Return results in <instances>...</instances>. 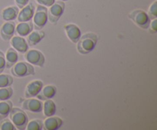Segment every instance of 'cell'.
I'll return each mask as SVG.
<instances>
[{"label":"cell","instance_id":"cell-1","mask_svg":"<svg viewBox=\"0 0 157 130\" xmlns=\"http://www.w3.org/2000/svg\"><path fill=\"white\" fill-rule=\"evenodd\" d=\"M98 36L96 34L88 32L81 36L77 42V50L81 54H87L90 53L98 44Z\"/></svg>","mask_w":157,"mask_h":130},{"label":"cell","instance_id":"cell-2","mask_svg":"<svg viewBox=\"0 0 157 130\" xmlns=\"http://www.w3.org/2000/svg\"><path fill=\"white\" fill-rule=\"evenodd\" d=\"M9 116H10V120L12 121L17 129H25L26 125L29 122V117L22 110L18 107H15V108L12 107Z\"/></svg>","mask_w":157,"mask_h":130},{"label":"cell","instance_id":"cell-3","mask_svg":"<svg viewBox=\"0 0 157 130\" xmlns=\"http://www.w3.org/2000/svg\"><path fill=\"white\" fill-rule=\"evenodd\" d=\"M129 18L133 21L138 27L143 29H148L150 23V18L148 14L142 9L132 11L128 15Z\"/></svg>","mask_w":157,"mask_h":130},{"label":"cell","instance_id":"cell-4","mask_svg":"<svg viewBox=\"0 0 157 130\" xmlns=\"http://www.w3.org/2000/svg\"><path fill=\"white\" fill-rule=\"evenodd\" d=\"M11 73L16 77L21 78L30 76V75H35V72L33 65L29 64V62L21 61V62L16 63L12 66L11 69Z\"/></svg>","mask_w":157,"mask_h":130},{"label":"cell","instance_id":"cell-5","mask_svg":"<svg viewBox=\"0 0 157 130\" xmlns=\"http://www.w3.org/2000/svg\"><path fill=\"white\" fill-rule=\"evenodd\" d=\"M48 9L45 6L38 5L33 15V27L36 30H41L47 24Z\"/></svg>","mask_w":157,"mask_h":130},{"label":"cell","instance_id":"cell-6","mask_svg":"<svg viewBox=\"0 0 157 130\" xmlns=\"http://www.w3.org/2000/svg\"><path fill=\"white\" fill-rule=\"evenodd\" d=\"M65 9V4L64 2L58 1L50 6L48 10V18L52 24H57L58 20L62 16Z\"/></svg>","mask_w":157,"mask_h":130},{"label":"cell","instance_id":"cell-7","mask_svg":"<svg viewBox=\"0 0 157 130\" xmlns=\"http://www.w3.org/2000/svg\"><path fill=\"white\" fill-rule=\"evenodd\" d=\"M25 58L32 65L40 67H42L45 62V58L44 54L40 50H35V49L28 50L25 53Z\"/></svg>","mask_w":157,"mask_h":130},{"label":"cell","instance_id":"cell-8","mask_svg":"<svg viewBox=\"0 0 157 130\" xmlns=\"http://www.w3.org/2000/svg\"><path fill=\"white\" fill-rule=\"evenodd\" d=\"M22 108L25 110L30 112L32 113H39L42 112L43 103L38 99L27 98L22 103Z\"/></svg>","mask_w":157,"mask_h":130},{"label":"cell","instance_id":"cell-9","mask_svg":"<svg viewBox=\"0 0 157 130\" xmlns=\"http://www.w3.org/2000/svg\"><path fill=\"white\" fill-rule=\"evenodd\" d=\"M43 84L42 81L39 80H35L32 81L26 86L25 90V96L26 98H32L37 96V95L40 93L42 89Z\"/></svg>","mask_w":157,"mask_h":130},{"label":"cell","instance_id":"cell-10","mask_svg":"<svg viewBox=\"0 0 157 130\" xmlns=\"http://www.w3.org/2000/svg\"><path fill=\"white\" fill-rule=\"evenodd\" d=\"M35 6L33 3H28L25 6L21 9V10L18 12L17 20L19 22H25V21H29L33 18L34 13H35Z\"/></svg>","mask_w":157,"mask_h":130},{"label":"cell","instance_id":"cell-11","mask_svg":"<svg viewBox=\"0 0 157 130\" xmlns=\"http://www.w3.org/2000/svg\"><path fill=\"white\" fill-rule=\"evenodd\" d=\"M67 37L71 42L77 44L81 36V31L78 25L75 24H67L64 26Z\"/></svg>","mask_w":157,"mask_h":130},{"label":"cell","instance_id":"cell-12","mask_svg":"<svg viewBox=\"0 0 157 130\" xmlns=\"http://www.w3.org/2000/svg\"><path fill=\"white\" fill-rule=\"evenodd\" d=\"M15 32V24L12 21H6L2 25L0 29V35L4 41H9Z\"/></svg>","mask_w":157,"mask_h":130},{"label":"cell","instance_id":"cell-13","mask_svg":"<svg viewBox=\"0 0 157 130\" xmlns=\"http://www.w3.org/2000/svg\"><path fill=\"white\" fill-rule=\"evenodd\" d=\"M11 45L18 53L25 54L29 50V44L27 41L21 36L12 37L10 39Z\"/></svg>","mask_w":157,"mask_h":130},{"label":"cell","instance_id":"cell-14","mask_svg":"<svg viewBox=\"0 0 157 130\" xmlns=\"http://www.w3.org/2000/svg\"><path fill=\"white\" fill-rule=\"evenodd\" d=\"M43 125L47 130H58L62 126L63 119L58 116H49L44 120Z\"/></svg>","mask_w":157,"mask_h":130},{"label":"cell","instance_id":"cell-15","mask_svg":"<svg viewBox=\"0 0 157 130\" xmlns=\"http://www.w3.org/2000/svg\"><path fill=\"white\" fill-rule=\"evenodd\" d=\"M56 87L53 85H48L44 87V88L42 87L40 93L37 95V97L41 101H44L46 100V99H52L56 95Z\"/></svg>","mask_w":157,"mask_h":130},{"label":"cell","instance_id":"cell-16","mask_svg":"<svg viewBox=\"0 0 157 130\" xmlns=\"http://www.w3.org/2000/svg\"><path fill=\"white\" fill-rule=\"evenodd\" d=\"M33 23L29 21H25V22H20L17 24L15 28V32L18 36L25 37L28 36L31 32L33 31Z\"/></svg>","mask_w":157,"mask_h":130},{"label":"cell","instance_id":"cell-17","mask_svg":"<svg viewBox=\"0 0 157 130\" xmlns=\"http://www.w3.org/2000/svg\"><path fill=\"white\" fill-rule=\"evenodd\" d=\"M45 36V33L41 30H37L35 32H32L27 38V43L29 46L30 47H33V46L36 45L38 43L41 42L42 41L43 38Z\"/></svg>","mask_w":157,"mask_h":130},{"label":"cell","instance_id":"cell-18","mask_svg":"<svg viewBox=\"0 0 157 130\" xmlns=\"http://www.w3.org/2000/svg\"><path fill=\"white\" fill-rule=\"evenodd\" d=\"M18 12H19V10H18V7H16V6H9V7L3 9L1 13V17L2 20L6 21H13V20L16 19Z\"/></svg>","mask_w":157,"mask_h":130},{"label":"cell","instance_id":"cell-19","mask_svg":"<svg viewBox=\"0 0 157 130\" xmlns=\"http://www.w3.org/2000/svg\"><path fill=\"white\" fill-rule=\"evenodd\" d=\"M5 58H6V67L10 68L17 63L18 60V55L13 47H10L8 49Z\"/></svg>","mask_w":157,"mask_h":130},{"label":"cell","instance_id":"cell-20","mask_svg":"<svg viewBox=\"0 0 157 130\" xmlns=\"http://www.w3.org/2000/svg\"><path fill=\"white\" fill-rule=\"evenodd\" d=\"M12 107H13L12 102L9 99L0 101V121L3 120L9 116Z\"/></svg>","mask_w":157,"mask_h":130},{"label":"cell","instance_id":"cell-21","mask_svg":"<svg viewBox=\"0 0 157 130\" xmlns=\"http://www.w3.org/2000/svg\"><path fill=\"white\" fill-rule=\"evenodd\" d=\"M43 104L42 110L44 111V115L46 117L52 116L56 113V105L55 102L52 99H46Z\"/></svg>","mask_w":157,"mask_h":130},{"label":"cell","instance_id":"cell-22","mask_svg":"<svg viewBox=\"0 0 157 130\" xmlns=\"http://www.w3.org/2000/svg\"><path fill=\"white\" fill-rule=\"evenodd\" d=\"M13 95V89L11 87L0 88V101L8 100Z\"/></svg>","mask_w":157,"mask_h":130},{"label":"cell","instance_id":"cell-23","mask_svg":"<svg viewBox=\"0 0 157 130\" xmlns=\"http://www.w3.org/2000/svg\"><path fill=\"white\" fill-rule=\"evenodd\" d=\"M43 122L41 119H33L28 122L26 125L27 130H41L43 128Z\"/></svg>","mask_w":157,"mask_h":130},{"label":"cell","instance_id":"cell-24","mask_svg":"<svg viewBox=\"0 0 157 130\" xmlns=\"http://www.w3.org/2000/svg\"><path fill=\"white\" fill-rule=\"evenodd\" d=\"M13 84V78L9 74L0 73V88L11 87Z\"/></svg>","mask_w":157,"mask_h":130},{"label":"cell","instance_id":"cell-25","mask_svg":"<svg viewBox=\"0 0 157 130\" xmlns=\"http://www.w3.org/2000/svg\"><path fill=\"white\" fill-rule=\"evenodd\" d=\"M0 129L1 130H15L16 128L12 123V121L5 119L0 123Z\"/></svg>","mask_w":157,"mask_h":130},{"label":"cell","instance_id":"cell-26","mask_svg":"<svg viewBox=\"0 0 157 130\" xmlns=\"http://www.w3.org/2000/svg\"><path fill=\"white\" fill-rule=\"evenodd\" d=\"M148 15L150 19L153 20L157 18V2L155 1L151 6H150L148 10Z\"/></svg>","mask_w":157,"mask_h":130},{"label":"cell","instance_id":"cell-27","mask_svg":"<svg viewBox=\"0 0 157 130\" xmlns=\"http://www.w3.org/2000/svg\"><path fill=\"white\" fill-rule=\"evenodd\" d=\"M35 2L38 5L45 6V7H50L55 2V0H35Z\"/></svg>","mask_w":157,"mask_h":130},{"label":"cell","instance_id":"cell-28","mask_svg":"<svg viewBox=\"0 0 157 130\" xmlns=\"http://www.w3.org/2000/svg\"><path fill=\"white\" fill-rule=\"evenodd\" d=\"M5 68H6V58L4 53L0 50V73H2Z\"/></svg>","mask_w":157,"mask_h":130},{"label":"cell","instance_id":"cell-29","mask_svg":"<svg viewBox=\"0 0 157 130\" xmlns=\"http://www.w3.org/2000/svg\"><path fill=\"white\" fill-rule=\"evenodd\" d=\"M151 23H150V26H149V28H150V32H151L152 34H156L157 32V19L156 18H155V19H153V21H150Z\"/></svg>","mask_w":157,"mask_h":130},{"label":"cell","instance_id":"cell-30","mask_svg":"<svg viewBox=\"0 0 157 130\" xmlns=\"http://www.w3.org/2000/svg\"><path fill=\"white\" fill-rule=\"evenodd\" d=\"M15 2L18 9H22L29 2V0H15Z\"/></svg>","mask_w":157,"mask_h":130},{"label":"cell","instance_id":"cell-31","mask_svg":"<svg viewBox=\"0 0 157 130\" xmlns=\"http://www.w3.org/2000/svg\"><path fill=\"white\" fill-rule=\"evenodd\" d=\"M59 1H62V2H65V1H67V0H59Z\"/></svg>","mask_w":157,"mask_h":130}]
</instances>
